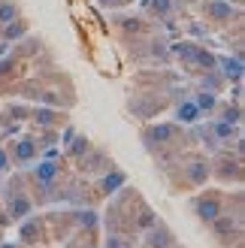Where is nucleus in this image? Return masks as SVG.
I'll use <instances>...</instances> for the list:
<instances>
[{"label": "nucleus", "instance_id": "obj_13", "mask_svg": "<svg viewBox=\"0 0 245 248\" xmlns=\"http://www.w3.org/2000/svg\"><path fill=\"white\" fill-rule=\"evenodd\" d=\"M206 9H209L215 18H221V21H224V18H230V6H227V3H218V0H215V3H209Z\"/></svg>", "mask_w": 245, "mask_h": 248}, {"label": "nucleus", "instance_id": "obj_17", "mask_svg": "<svg viewBox=\"0 0 245 248\" xmlns=\"http://www.w3.org/2000/svg\"><path fill=\"white\" fill-rule=\"evenodd\" d=\"M9 167H12V157H9V152H6V148L0 145V172H3V170H9Z\"/></svg>", "mask_w": 245, "mask_h": 248}, {"label": "nucleus", "instance_id": "obj_8", "mask_svg": "<svg viewBox=\"0 0 245 248\" xmlns=\"http://www.w3.org/2000/svg\"><path fill=\"white\" fill-rule=\"evenodd\" d=\"M109 170H112V167H109ZM121 185H124V172L112 170V176H106L100 182V188H103V194H115V188H121Z\"/></svg>", "mask_w": 245, "mask_h": 248}, {"label": "nucleus", "instance_id": "obj_6", "mask_svg": "<svg viewBox=\"0 0 245 248\" xmlns=\"http://www.w3.org/2000/svg\"><path fill=\"white\" fill-rule=\"evenodd\" d=\"M33 121L40 124V127H58V124H64V112H58V109H46L40 106L33 112Z\"/></svg>", "mask_w": 245, "mask_h": 248}, {"label": "nucleus", "instance_id": "obj_16", "mask_svg": "<svg viewBox=\"0 0 245 248\" xmlns=\"http://www.w3.org/2000/svg\"><path fill=\"white\" fill-rule=\"evenodd\" d=\"M82 152H88V140H82V136H79V140H76V145L70 148V155H73V157H79Z\"/></svg>", "mask_w": 245, "mask_h": 248}, {"label": "nucleus", "instance_id": "obj_10", "mask_svg": "<svg viewBox=\"0 0 245 248\" xmlns=\"http://www.w3.org/2000/svg\"><path fill=\"white\" fill-rule=\"evenodd\" d=\"M218 64L224 67V76H227V79H236V82H239V76H242V64H239V61H230V58H218Z\"/></svg>", "mask_w": 245, "mask_h": 248}, {"label": "nucleus", "instance_id": "obj_5", "mask_svg": "<svg viewBox=\"0 0 245 248\" xmlns=\"http://www.w3.org/2000/svg\"><path fill=\"white\" fill-rule=\"evenodd\" d=\"M200 115H203V109L197 106V100H182L179 109H176V118H179L182 124H197Z\"/></svg>", "mask_w": 245, "mask_h": 248}, {"label": "nucleus", "instance_id": "obj_3", "mask_svg": "<svg viewBox=\"0 0 245 248\" xmlns=\"http://www.w3.org/2000/svg\"><path fill=\"white\" fill-rule=\"evenodd\" d=\"M58 176H61V167L52 164V160H46V164H36V167H33V179H36V185H43V188H52Z\"/></svg>", "mask_w": 245, "mask_h": 248}, {"label": "nucleus", "instance_id": "obj_9", "mask_svg": "<svg viewBox=\"0 0 245 248\" xmlns=\"http://www.w3.org/2000/svg\"><path fill=\"white\" fill-rule=\"evenodd\" d=\"M206 176H209V164H206V160H194V164L188 167V179H191L194 185H200Z\"/></svg>", "mask_w": 245, "mask_h": 248}, {"label": "nucleus", "instance_id": "obj_2", "mask_svg": "<svg viewBox=\"0 0 245 248\" xmlns=\"http://www.w3.org/2000/svg\"><path fill=\"white\" fill-rule=\"evenodd\" d=\"M145 140H149L152 145H167V142H176L179 140V130L173 127V124H161V127L145 130Z\"/></svg>", "mask_w": 245, "mask_h": 248}, {"label": "nucleus", "instance_id": "obj_11", "mask_svg": "<svg viewBox=\"0 0 245 248\" xmlns=\"http://www.w3.org/2000/svg\"><path fill=\"white\" fill-rule=\"evenodd\" d=\"M15 16H18V6L12 3V0H3V3H0V24H9Z\"/></svg>", "mask_w": 245, "mask_h": 248}, {"label": "nucleus", "instance_id": "obj_7", "mask_svg": "<svg viewBox=\"0 0 245 248\" xmlns=\"http://www.w3.org/2000/svg\"><path fill=\"white\" fill-rule=\"evenodd\" d=\"M149 248H173V233L157 224V230H152L149 236Z\"/></svg>", "mask_w": 245, "mask_h": 248}, {"label": "nucleus", "instance_id": "obj_15", "mask_svg": "<svg viewBox=\"0 0 245 248\" xmlns=\"http://www.w3.org/2000/svg\"><path fill=\"white\" fill-rule=\"evenodd\" d=\"M152 9L161 12V16H167V12L173 9V3H169V0H152Z\"/></svg>", "mask_w": 245, "mask_h": 248}, {"label": "nucleus", "instance_id": "obj_14", "mask_svg": "<svg viewBox=\"0 0 245 248\" xmlns=\"http://www.w3.org/2000/svg\"><path fill=\"white\" fill-rule=\"evenodd\" d=\"M194 100H197L200 109H212V106H215V94H212V91H200Z\"/></svg>", "mask_w": 245, "mask_h": 248}, {"label": "nucleus", "instance_id": "obj_18", "mask_svg": "<svg viewBox=\"0 0 245 248\" xmlns=\"http://www.w3.org/2000/svg\"><path fill=\"white\" fill-rule=\"evenodd\" d=\"M79 221H82L85 227H94V224H97V218H94V212H79Z\"/></svg>", "mask_w": 245, "mask_h": 248}, {"label": "nucleus", "instance_id": "obj_12", "mask_svg": "<svg viewBox=\"0 0 245 248\" xmlns=\"http://www.w3.org/2000/svg\"><path fill=\"white\" fill-rule=\"evenodd\" d=\"M24 33V21H15V24H3V36H6V40H18V36Z\"/></svg>", "mask_w": 245, "mask_h": 248}, {"label": "nucleus", "instance_id": "obj_1", "mask_svg": "<svg viewBox=\"0 0 245 248\" xmlns=\"http://www.w3.org/2000/svg\"><path fill=\"white\" fill-rule=\"evenodd\" d=\"M194 212H197L200 221H209V224H212V221L221 215L224 209H221V200L209 194V197H197V200H194Z\"/></svg>", "mask_w": 245, "mask_h": 248}, {"label": "nucleus", "instance_id": "obj_4", "mask_svg": "<svg viewBox=\"0 0 245 248\" xmlns=\"http://www.w3.org/2000/svg\"><path fill=\"white\" fill-rule=\"evenodd\" d=\"M9 157L15 160V164H31V160L36 157V142L33 140H18Z\"/></svg>", "mask_w": 245, "mask_h": 248}]
</instances>
